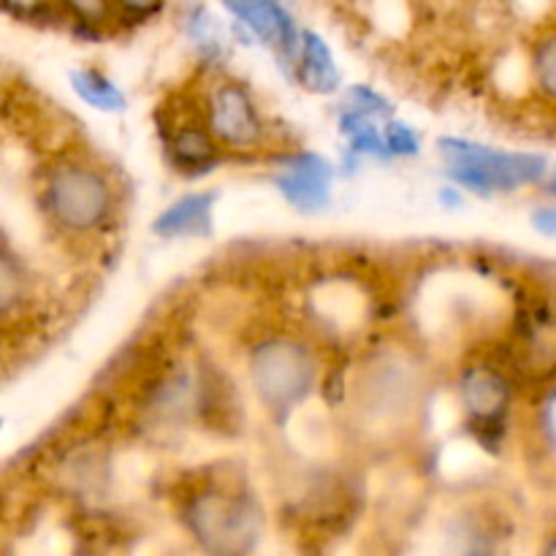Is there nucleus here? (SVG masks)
I'll return each mask as SVG.
<instances>
[{
  "label": "nucleus",
  "instance_id": "nucleus-12",
  "mask_svg": "<svg viewBox=\"0 0 556 556\" xmlns=\"http://www.w3.org/2000/svg\"><path fill=\"white\" fill-rule=\"evenodd\" d=\"M71 85H74L76 96L90 106L101 109V112H119L125 106V98L117 87L109 79H103L96 71H74L71 74Z\"/></svg>",
  "mask_w": 556,
  "mask_h": 556
},
{
  "label": "nucleus",
  "instance_id": "nucleus-11",
  "mask_svg": "<svg viewBox=\"0 0 556 556\" xmlns=\"http://www.w3.org/2000/svg\"><path fill=\"white\" fill-rule=\"evenodd\" d=\"M215 139L217 136L212 130L201 128V125H182V128L174 130L168 150H172V157L179 166H206V163L215 161Z\"/></svg>",
  "mask_w": 556,
  "mask_h": 556
},
{
  "label": "nucleus",
  "instance_id": "nucleus-6",
  "mask_svg": "<svg viewBox=\"0 0 556 556\" xmlns=\"http://www.w3.org/2000/svg\"><path fill=\"white\" fill-rule=\"evenodd\" d=\"M462 402L478 427H497L510 405V386L497 369L470 367L459 383Z\"/></svg>",
  "mask_w": 556,
  "mask_h": 556
},
{
  "label": "nucleus",
  "instance_id": "nucleus-10",
  "mask_svg": "<svg viewBox=\"0 0 556 556\" xmlns=\"http://www.w3.org/2000/svg\"><path fill=\"white\" fill-rule=\"evenodd\" d=\"M302 81L315 92H331L340 85V71L329 47L315 33H304L302 38Z\"/></svg>",
  "mask_w": 556,
  "mask_h": 556
},
{
  "label": "nucleus",
  "instance_id": "nucleus-15",
  "mask_svg": "<svg viewBox=\"0 0 556 556\" xmlns=\"http://www.w3.org/2000/svg\"><path fill=\"white\" fill-rule=\"evenodd\" d=\"M65 5L85 22H101L109 11V0H65Z\"/></svg>",
  "mask_w": 556,
  "mask_h": 556
},
{
  "label": "nucleus",
  "instance_id": "nucleus-18",
  "mask_svg": "<svg viewBox=\"0 0 556 556\" xmlns=\"http://www.w3.org/2000/svg\"><path fill=\"white\" fill-rule=\"evenodd\" d=\"M41 5V0H5V9L11 11H36Z\"/></svg>",
  "mask_w": 556,
  "mask_h": 556
},
{
  "label": "nucleus",
  "instance_id": "nucleus-8",
  "mask_svg": "<svg viewBox=\"0 0 556 556\" xmlns=\"http://www.w3.org/2000/svg\"><path fill=\"white\" fill-rule=\"evenodd\" d=\"M237 20H242L255 36L269 47H293V22L277 0H223Z\"/></svg>",
  "mask_w": 556,
  "mask_h": 556
},
{
  "label": "nucleus",
  "instance_id": "nucleus-17",
  "mask_svg": "<svg viewBox=\"0 0 556 556\" xmlns=\"http://www.w3.org/2000/svg\"><path fill=\"white\" fill-rule=\"evenodd\" d=\"M532 223H535L538 231L543 233H556V210H538L535 217H532Z\"/></svg>",
  "mask_w": 556,
  "mask_h": 556
},
{
  "label": "nucleus",
  "instance_id": "nucleus-1",
  "mask_svg": "<svg viewBox=\"0 0 556 556\" xmlns=\"http://www.w3.org/2000/svg\"><path fill=\"white\" fill-rule=\"evenodd\" d=\"M190 535L212 554H242L258 541L264 516L258 503L244 492L204 489L182 510Z\"/></svg>",
  "mask_w": 556,
  "mask_h": 556
},
{
  "label": "nucleus",
  "instance_id": "nucleus-7",
  "mask_svg": "<svg viewBox=\"0 0 556 556\" xmlns=\"http://www.w3.org/2000/svg\"><path fill=\"white\" fill-rule=\"evenodd\" d=\"M329 163L318 155H293L277 174V188L299 210H320L329 201Z\"/></svg>",
  "mask_w": 556,
  "mask_h": 556
},
{
  "label": "nucleus",
  "instance_id": "nucleus-3",
  "mask_svg": "<svg viewBox=\"0 0 556 556\" xmlns=\"http://www.w3.org/2000/svg\"><path fill=\"white\" fill-rule=\"evenodd\" d=\"M440 152L448 161L451 177L472 190H514L519 185L535 182L546 172L541 155H521V152H494L481 144L462 139H443Z\"/></svg>",
  "mask_w": 556,
  "mask_h": 556
},
{
  "label": "nucleus",
  "instance_id": "nucleus-16",
  "mask_svg": "<svg viewBox=\"0 0 556 556\" xmlns=\"http://www.w3.org/2000/svg\"><path fill=\"white\" fill-rule=\"evenodd\" d=\"M117 3L128 16H152L161 11L163 0H117Z\"/></svg>",
  "mask_w": 556,
  "mask_h": 556
},
{
  "label": "nucleus",
  "instance_id": "nucleus-9",
  "mask_svg": "<svg viewBox=\"0 0 556 556\" xmlns=\"http://www.w3.org/2000/svg\"><path fill=\"white\" fill-rule=\"evenodd\" d=\"M215 195L193 193L179 199L177 204L168 206L155 220V231L161 237H185V233H204L210 231V217Z\"/></svg>",
  "mask_w": 556,
  "mask_h": 556
},
{
  "label": "nucleus",
  "instance_id": "nucleus-5",
  "mask_svg": "<svg viewBox=\"0 0 556 556\" xmlns=\"http://www.w3.org/2000/svg\"><path fill=\"white\" fill-rule=\"evenodd\" d=\"M210 130L217 141L250 150L261 141V117L253 98L239 85H220L210 101Z\"/></svg>",
  "mask_w": 556,
  "mask_h": 556
},
{
  "label": "nucleus",
  "instance_id": "nucleus-4",
  "mask_svg": "<svg viewBox=\"0 0 556 556\" xmlns=\"http://www.w3.org/2000/svg\"><path fill=\"white\" fill-rule=\"evenodd\" d=\"M47 210L65 231H92L112 212V188L96 168L63 163L47 179Z\"/></svg>",
  "mask_w": 556,
  "mask_h": 556
},
{
  "label": "nucleus",
  "instance_id": "nucleus-2",
  "mask_svg": "<svg viewBox=\"0 0 556 556\" xmlns=\"http://www.w3.org/2000/svg\"><path fill=\"white\" fill-rule=\"evenodd\" d=\"M318 378V364L304 342L291 337H271L250 356V380L269 410L282 413L307 400Z\"/></svg>",
  "mask_w": 556,
  "mask_h": 556
},
{
  "label": "nucleus",
  "instance_id": "nucleus-13",
  "mask_svg": "<svg viewBox=\"0 0 556 556\" xmlns=\"http://www.w3.org/2000/svg\"><path fill=\"white\" fill-rule=\"evenodd\" d=\"M535 79L548 98H556V33L543 38L535 49Z\"/></svg>",
  "mask_w": 556,
  "mask_h": 556
},
{
  "label": "nucleus",
  "instance_id": "nucleus-14",
  "mask_svg": "<svg viewBox=\"0 0 556 556\" xmlns=\"http://www.w3.org/2000/svg\"><path fill=\"white\" fill-rule=\"evenodd\" d=\"M386 147H389V152H396V155H413V152H418V136L407 125L389 123Z\"/></svg>",
  "mask_w": 556,
  "mask_h": 556
}]
</instances>
